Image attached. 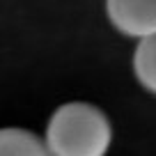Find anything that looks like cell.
I'll return each mask as SVG.
<instances>
[{"label": "cell", "instance_id": "3", "mask_svg": "<svg viewBox=\"0 0 156 156\" xmlns=\"http://www.w3.org/2000/svg\"><path fill=\"white\" fill-rule=\"evenodd\" d=\"M0 156H53L46 140H39L25 129H2L0 131Z\"/></svg>", "mask_w": 156, "mask_h": 156}, {"label": "cell", "instance_id": "1", "mask_svg": "<svg viewBox=\"0 0 156 156\" xmlns=\"http://www.w3.org/2000/svg\"><path fill=\"white\" fill-rule=\"evenodd\" d=\"M110 138L106 112L83 101L60 106L46 126V145L53 156H103Z\"/></svg>", "mask_w": 156, "mask_h": 156}, {"label": "cell", "instance_id": "4", "mask_svg": "<svg viewBox=\"0 0 156 156\" xmlns=\"http://www.w3.org/2000/svg\"><path fill=\"white\" fill-rule=\"evenodd\" d=\"M133 71L142 87L156 94V34L140 39L133 53Z\"/></svg>", "mask_w": 156, "mask_h": 156}, {"label": "cell", "instance_id": "2", "mask_svg": "<svg viewBox=\"0 0 156 156\" xmlns=\"http://www.w3.org/2000/svg\"><path fill=\"white\" fill-rule=\"evenodd\" d=\"M110 23L126 37L156 34V0H106Z\"/></svg>", "mask_w": 156, "mask_h": 156}]
</instances>
